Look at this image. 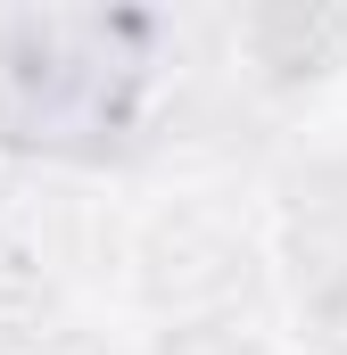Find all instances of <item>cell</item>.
<instances>
[{
	"label": "cell",
	"mask_w": 347,
	"mask_h": 355,
	"mask_svg": "<svg viewBox=\"0 0 347 355\" xmlns=\"http://www.w3.org/2000/svg\"><path fill=\"white\" fill-rule=\"evenodd\" d=\"M149 83V17L50 8L0 25V141L42 157L108 149Z\"/></svg>",
	"instance_id": "cell-1"
}]
</instances>
